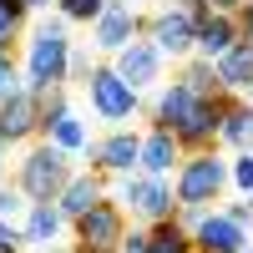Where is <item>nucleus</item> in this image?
<instances>
[{
  "label": "nucleus",
  "mask_w": 253,
  "mask_h": 253,
  "mask_svg": "<svg viewBox=\"0 0 253 253\" xmlns=\"http://www.w3.org/2000/svg\"><path fill=\"white\" fill-rule=\"evenodd\" d=\"M122 203L132 208L137 218L147 223H162V218H177V193L167 187V177H152V172H126L122 177Z\"/></svg>",
  "instance_id": "obj_7"
},
{
  "label": "nucleus",
  "mask_w": 253,
  "mask_h": 253,
  "mask_svg": "<svg viewBox=\"0 0 253 253\" xmlns=\"http://www.w3.org/2000/svg\"><path fill=\"white\" fill-rule=\"evenodd\" d=\"M243 253H253V248H243Z\"/></svg>",
  "instance_id": "obj_39"
},
{
  "label": "nucleus",
  "mask_w": 253,
  "mask_h": 253,
  "mask_svg": "<svg viewBox=\"0 0 253 253\" xmlns=\"http://www.w3.org/2000/svg\"><path fill=\"white\" fill-rule=\"evenodd\" d=\"M101 198H107V187H101V172H96V167H86V172H76V177L66 182V193L56 198V208H61V218H66V223H76L81 213H91Z\"/></svg>",
  "instance_id": "obj_15"
},
{
  "label": "nucleus",
  "mask_w": 253,
  "mask_h": 253,
  "mask_svg": "<svg viewBox=\"0 0 253 253\" xmlns=\"http://www.w3.org/2000/svg\"><path fill=\"white\" fill-rule=\"evenodd\" d=\"M238 31H243V41H253V0L238 10Z\"/></svg>",
  "instance_id": "obj_34"
},
{
  "label": "nucleus",
  "mask_w": 253,
  "mask_h": 253,
  "mask_svg": "<svg viewBox=\"0 0 253 253\" xmlns=\"http://www.w3.org/2000/svg\"><path fill=\"white\" fill-rule=\"evenodd\" d=\"M71 177H76V172H71V152H61L56 142H41V147H31V152L20 157L15 187H20L31 203H56L61 193H66Z\"/></svg>",
  "instance_id": "obj_2"
},
{
  "label": "nucleus",
  "mask_w": 253,
  "mask_h": 253,
  "mask_svg": "<svg viewBox=\"0 0 253 253\" xmlns=\"http://www.w3.org/2000/svg\"><path fill=\"white\" fill-rule=\"evenodd\" d=\"M198 101V91H187L182 81H172V86H162L157 91V107H152V122L162 126V132H172V126L187 117V107Z\"/></svg>",
  "instance_id": "obj_20"
},
{
  "label": "nucleus",
  "mask_w": 253,
  "mask_h": 253,
  "mask_svg": "<svg viewBox=\"0 0 253 253\" xmlns=\"http://www.w3.org/2000/svg\"><path fill=\"white\" fill-rule=\"evenodd\" d=\"M126 238V218H122V203L101 198L91 213L76 218V248L71 253H117Z\"/></svg>",
  "instance_id": "obj_5"
},
{
  "label": "nucleus",
  "mask_w": 253,
  "mask_h": 253,
  "mask_svg": "<svg viewBox=\"0 0 253 253\" xmlns=\"http://www.w3.org/2000/svg\"><path fill=\"white\" fill-rule=\"evenodd\" d=\"M36 126H41V112H36V91H10L5 101H0V137H5V147L15 142H26L36 137Z\"/></svg>",
  "instance_id": "obj_12"
},
{
  "label": "nucleus",
  "mask_w": 253,
  "mask_h": 253,
  "mask_svg": "<svg viewBox=\"0 0 253 253\" xmlns=\"http://www.w3.org/2000/svg\"><path fill=\"white\" fill-rule=\"evenodd\" d=\"M101 5H107V0H56V10H61L66 26H91L101 15Z\"/></svg>",
  "instance_id": "obj_25"
},
{
  "label": "nucleus",
  "mask_w": 253,
  "mask_h": 253,
  "mask_svg": "<svg viewBox=\"0 0 253 253\" xmlns=\"http://www.w3.org/2000/svg\"><path fill=\"white\" fill-rule=\"evenodd\" d=\"M26 208H31V198L20 193V187H0V218H5V223L26 218Z\"/></svg>",
  "instance_id": "obj_28"
},
{
  "label": "nucleus",
  "mask_w": 253,
  "mask_h": 253,
  "mask_svg": "<svg viewBox=\"0 0 253 253\" xmlns=\"http://www.w3.org/2000/svg\"><path fill=\"white\" fill-rule=\"evenodd\" d=\"M233 182V172H228V162L218 157V152H193V157H182V167H177V203H198V208H208V203H218L223 198V187Z\"/></svg>",
  "instance_id": "obj_3"
},
{
  "label": "nucleus",
  "mask_w": 253,
  "mask_h": 253,
  "mask_svg": "<svg viewBox=\"0 0 253 253\" xmlns=\"http://www.w3.org/2000/svg\"><path fill=\"white\" fill-rule=\"evenodd\" d=\"M213 66H218V86L223 91H248L253 86V41H238V46L223 51Z\"/></svg>",
  "instance_id": "obj_17"
},
{
  "label": "nucleus",
  "mask_w": 253,
  "mask_h": 253,
  "mask_svg": "<svg viewBox=\"0 0 253 253\" xmlns=\"http://www.w3.org/2000/svg\"><path fill=\"white\" fill-rule=\"evenodd\" d=\"M117 253H147V233H142V228H132V233L122 238V248H117Z\"/></svg>",
  "instance_id": "obj_33"
},
{
  "label": "nucleus",
  "mask_w": 253,
  "mask_h": 253,
  "mask_svg": "<svg viewBox=\"0 0 253 253\" xmlns=\"http://www.w3.org/2000/svg\"><path fill=\"white\" fill-rule=\"evenodd\" d=\"M26 5H31V10H46V5H56V0H26Z\"/></svg>",
  "instance_id": "obj_36"
},
{
  "label": "nucleus",
  "mask_w": 253,
  "mask_h": 253,
  "mask_svg": "<svg viewBox=\"0 0 253 253\" xmlns=\"http://www.w3.org/2000/svg\"><path fill=\"white\" fill-rule=\"evenodd\" d=\"M91 46H81V41H71V61H66V81H81L86 86V76H91Z\"/></svg>",
  "instance_id": "obj_26"
},
{
  "label": "nucleus",
  "mask_w": 253,
  "mask_h": 253,
  "mask_svg": "<svg viewBox=\"0 0 253 253\" xmlns=\"http://www.w3.org/2000/svg\"><path fill=\"white\" fill-rule=\"evenodd\" d=\"M208 5H213V10H223V15H238L248 0H208Z\"/></svg>",
  "instance_id": "obj_35"
},
{
  "label": "nucleus",
  "mask_w": 253,
  "mask_h": 253,
  "mask_svg": "<svg viewBox=\"0 0 253 253\" xmlns=\"http://www.w3.org/2000/svg\"><path fill=\"white\" fill-rule=\"evenodd\" d=\"M172 167H182V142L172 132H162V126H152V132L142 137V172L167 177Z\"/></svg>",
  "instance_id": "obj_16"
},
{
  "label": "nucleus",
  "mask_w": 253,
  "mask_h": 253,
  "mask_svg": "<svg viewBox=\"0 0 253 253\" xmlns=\"http://www.w3.org/2000/svg\"><path fill=\"white\" fill-rule=\"evenodd\" d=\"M26 81H20V71H15V56L10 51H0V101H5L10 91H20Z\"/></svg>",
  "instance_id": "obj_29"
},
{
  "label": "nucleus",
  "mask_w": 253,
  "mask_h": 253,
  "mask_svg": "<svg viewBox=\"0 0 253 253\" xmlns=\"http://www.w3.org/2000/svg\"><path fill=\"white\" fill-rule=\"evenodd\" d=\"M248 203H253V193H248Z\"/></svg>",
  "instance_id": "obj_38"
},
{
  "label": "nucleus",
  "mask_w": 253,
  "mask_h": 253,
  "mask_svg": "<svg viewBox=\"0 0 253 253\" xmlns=\"http://www.w3.org/2000/svg\"><path fill=\"white\" fill-rule=\"evenodd\" d=\"M81 157H86L96 172H132V167H142V137L137 132H112L101 142H86L81 147Z\"/></svg>",
  "instance_id": "obj_10"
},
{
  "label": "nucleus",
  "mask_w": 253,
  "mask_h": 253,
  "mask_svg": "<svg viewBox=\"0 0 253 253\" xmlns=\"http://www.w3.org/2000/svg\"><path fill=\"white\" fill-rule=\"evenodd\" d=\"M20 31H26V26H20V20H10V15H5V5H0V51H10Z\"/></svg>",
  "instance_id": "obj_31"
},
{
  "label": "nucleus",
  "mask_w": 253,
  "mask_h": 253,
  "mask_svg": "<svg viewBox=\"0 0 253 253\" xmlns=\"http://www.w3.org/2000/svg\"><path fill=\"white\" fill-rule=\"evenodd\" d=\"M223 107H228V91H208V96H198L193 107H187V117L172 126V137L182 142V152H203L208 142H218V132H223Z\"/></svg>",
  "instance_id": "obj_8"
},
{
  "label": "nucleus",
  "mask_w": 253,
  "mask_h": 253,
  "mask_svg": "<svg viewBox=\"0 0 253 253\" xmlns=\"http://www.w3.org/2000/svg\"><path fill=\"white\" fill-rule=\"evenodd\" d=\"M66 61H71V36L66 20H46L36 26L26 41V91H51L66 81Z\"/></svg>",
  "instance_id": "obj_1"
},
{
  "label": "nucleus",
  "mask_w": 253,
  "mask_h": 253,
  "mask_svg": "<svg viewBox=\"0 0 253 253\" xmlns=\"http://www.w3.org/2000/svg\"><path fill=\"white\" fill-rule=\"evenodd\" d=\"M86 96H91V112L101 122H126V117L137 112V86L122 81L117 66H96L86 76Z\"/></svg>",
  "instance_id": "obj_6"
},
{
  "label": "nucleus",
  "mask_w": 253,
  "mask_h": 253,
  "mask_svg": "<svg viewBox=\"0 0 253 253\" xmlns=\"http://www.w3.org/2000/svg\"><path fill=\"white\" fill-rule=\"evenodd\" d=\"M218 142L238 147V152H248L253 147V101H243L238 91H228V107H223V132Z\"/></svg>",
  "instance_id": "obj_18"
},
{
  "label": "nucleus",
  "mask_w": 253,
  "mask_h": 253,
  "mask_svg": "<svg viewBox=\"0 0 253 253\" xmlns=\"http://www.w3.org/2000/svg\"><path fill=\"white\" fill-rule=\"evenodd\" d=\"M228 172H233V187L248 198V193H253V147H248V152H238L233 162H228Z\"/></svg>",
  "instance_id": "obj_27"
},
{
  "label": "nucleus",
  "mask_w": 253,
  "mask_h": 253,
  "mask_svg": "<svg viewBox=\"0 0 253 253\" xmlns=\"http://www.w3.org/2000/svg\"><path fill=\"white\" fill-rule=\"evenodd\" d=\"M177 81H182L187 91H198V96H208V91H223V86H218V66H213V61H208V56H198V61H187Z\"/></svg>",
  "instance_id": "obj_23"
},
{
  "label": "nucleus",
  "mask_w": 253,
  "mask_h": 253,
  "mask_svg": "<svg viewBox=\"0 0 253 253\" xmlns=\"http://www.w3.org/2000/svg\"><path fill=\"white\" fill-rule=\"evenodd\" d=\"M0 253H26V233L5 218H0Z\"/></svg>",
  "instance_id": "obj_30"
},
{
  "label": "nucleus",
  "mask_w": 253,
  "mask_h": 253,
  "mask_svg": "<svg viewBox=\"0 0 253 253\" xmlns=\"http://www.w3.org/2000/svg\"><path fill=\"white\" fill-rule=\"evenodd\" d=\"M223 213H228V218H233L238 228H253V203H248V198H243V203H228V208H223Z\"/></svg>",
  "instance_id": "obj_32"
},
{
  "label": "nucleus",
  "mask_w": 253,
  "mask_h": 253,
  "mask_svg": "<svg viewBox=\"0 0 253 253\" xmlns=\"http://www.w3.org/2000/svg\"><path fill=\"white\" fill-rule=\"evenodd\" d=\"M46 142H56L61 152H81V147H86L91 137H86V126H81V122H76V117L66 112V117H61V122L51 126V132H46Z\"/></svg>",
  "instance_id": "obj_24"
},
{
  "label": "nucleus",
  "mask_w": 253,
  "mask_h": 253,
  "mask_svg": "<svg viewBox=\"0 0 253 253\" xmlns=\"http://www.w3.org/2000/svg\"><path fill=\"white\" fill-rule=\"evenodd\" d=\"M142 26H147V20L137 15L132 0H107V5H101V15L91 20V46L117 56L126 41H137V36H142Z\"/></svg>",
  "instance_id": "obj_9"
},
{
  "label": "nucleus",
  "mask_w": 253,
  "mask_h": 253,
  "mask_svg": "<svg viewBox=\"0 0 253 253\" xmlns=\"http://www.w3.org/2000/svg\"><path fill=\"white\" fill-rule=\"evenodd\" d=\"M147 41H152L162 56H172V61L193 56L198 51V15H193V5H187V0H172L167 10H157L147 20Z\"/></svg>",
  "instance_id": "obj_4"
},
{
  "label": "nucleus",
  "mask_w": 253,
  "mask_h": 253,
  "mask_svg": "<svg viewBox=\"0 0 253 253\" xmlns=\"http://www.w3.org/2000/svg\"><path fill=\"white\" fill-rule=\"evenodd\" d=\"M147 253H198V248H193V233H187L177 218H162V223H152V233H147Z\"/></svg>",
  "instance_id": "obj_21"
},
{
  "label": "nucleus",
  "mask_w": 253,
  "mask_h": 253,
  "mask_svg": "<svg viewBox=\"0 0 253 253\" xmlns=\"http://www.w3.org/2000/svg\"><path fill=\"white\" fill-rule=\"evenodd\" d=\"M36 112H41V126H36V132L46 137L51 126H56L61 117L71 112V101H66V86H51V91H36Z\"/></svg>",
  "instance_id": "obj_22"
},
{
  "label": "nucleus",
  "mask_w": 253,
  "mask_h": 253,
  "mask_svg": "<svg viewBox=\"0 0 253 253\" xmlns=\"http://www.w3.org/2000/svg\"><path fill=\"white\" fill-rule=\"evenodd\" d=\"M243 243H248V228H238L228 213H208L193 228V248L198 253H243Z\"/></svg>",
  "instance_id": "obj_13"
},
{
  "label": "nucleus",
  "mask_w": 253,
  "mask_h": 253,
  "mask_svg": "<svg viewBox=\"0 0 253 253\" xmlns=\"http://www.w3.org/2000/svg\"><path fill=\"white\" fill-rule=\"evenodd\" d=\"M0 177H5V152H0Z\"/></svg>",
  "instance_id": "obj_37"
},
{
  "label": "nucleus",
  "mask_w": 253,
  "mask_h": 253,
  "mask_svg": "<svg viewBox=\"0 0 253 253\" xmlns=\"http://www.w3.org/2000/svg\"><path fill=\"white\" fill-rule=\"evenodd\" d=\"M112 66L122 71V81H132V86L142 91V86H152V81H162V51L147 36H137V41H126V46L117 51Z\"/></svg>",
  "instance_id": "obj_11"
},
{
  "label": "nucleus",
  "mask_w": 253,
  "mask_h": 253,
  "mask_svg": "<svg viewBox=\"0 0 253 253\" xmlns=\"http://www.w3.org/2000/svg\"><path fill=\"white\" fill-rule=\"evenodd\" d=\"M243 41V31H238V15H223V10H208L203 20H198V56H208V61H218L223 51H233Z\"/></svg>",
  "instance_id": "obj_14"
},
{
  "label": "nucleus",
  "mask_w": 253,
  "mask_h": 253,
  "mask_svg": "<svg viewBox=\"0 0 253 253\" xmlns=\"http://www.w3.org/2000/svg\"><path fill=\"white\" fill-rule=\"evenodd\" d=\"M61 208L56 203H31L26 208V228H20V233H26V243H36V248H51L56 238H61Z\"/></svg>",
  "instance_id": "obj_19"
}]
</instances>
